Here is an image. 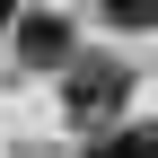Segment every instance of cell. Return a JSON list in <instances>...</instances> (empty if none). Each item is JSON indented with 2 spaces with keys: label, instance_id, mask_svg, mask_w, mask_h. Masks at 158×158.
Listing matches in <instances>:
<instances>
[{
  "label": "cell",
  "instance_id": "5",
  "mask_svg": "<svg viewBox=\"0 0 158 158\" xmlns=\"http://www.w3.org/2000/svg\"><path fill=\"white\" fill-rule=\"evenodd\" d=\"M0 27H18V0H0Z\"/></svg>",
  "mask_w": 158,
  "mask_h": 158
},
{
  "label": "cell",
  "instance_id": "1",
  "mask_svg": "<svg viewBox=\"0 0 158 158\" xmlns=\"http://www.w3.org/2000/svg\"><path fill=\"white\" fill-rule=\"evenodd\" d=\"M123 97H132V70H123V62H106V53L62 62V106H70V123H114Z\"/></svg>",
  "mask_w": 158,
  "mask_h": 158
},
{
  "label": "cell",
  "instance_id": "4",
  "mask_svg": "<svg viewBox=\"0 0 158 158\" xmlns=\"http://www.w3.org/2000/svg\"><path fill=\"white\" fill-rule=\"evenodd\" d=\"M114 27H158V0H106Z\"/></svg>",
  "mask_w": 158,
  "mask_h": 158
},
{
  "label": "cell",
  "instance_id": "3",
  "mask_svg": "<svg viewBox=\"0 0 158 158\" xmlns=\"http://www.w3.org/2000/svg\"><path fill=\"white\" fill-rule=\"evenodd\" d=\"M79 158H158V123H114V132H97Z\"/></svg>",
  "mask_w": 158,
  "mask_h": 158
},
{
  "label": "cell",
  "instance_id": "2",
  "mask_svg": "<svg viewBox=\"0 0 158 158\" xmlns=\"http://www.w3.org/2000/svg\"><path fill=\"white\" fill-rule=\"evenodd\" d=\"M18 62H35V70H53V62H70V27L53 9H35V18H18Z\"/></svg>",
  "mask_w": 158,
  "mask_h": 158
}]
</instances>
